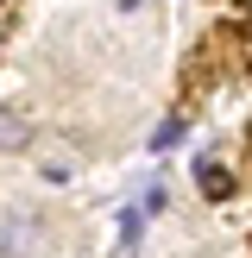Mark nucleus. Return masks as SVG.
Listing matches in <instances>:
<instances>
[{
  "mask_svg": "<svg viewBox=\"0 0 252 258\" xmlns=\"http://www.w3.org/2000/svg\"><path fill=\"white\" fill-rule=\"evenodd\" d=\"M32 145V120L19 107H0V151H25Z\"/></svg>",
  "mask_w": 252,
  "mask_h": 258,
  "instance_id": "obj_3",
  "label": "nucleus"
},
{
  "mask_svg": "<svg viewBox=\"0 0 252 258\" xmlns=\"http://www.w3.org/2000/svg\"><path fill=\"white\" fill-rule=\"evenodd\" d=\"M196 183H202L208 202H227V196H233V170H227L221 158H196Z\"/></svg>",
  "mask_w": 252,
  "mask_h": 258,
  "instance_id": "obj_2",
  "label": "nucleus"
},
{
  "mask_svg": "<svg viewBox=\"0 0 252 258\" xmlns=\"http://www.w3.org/2000/svg\"><path fill=\"white\" fill-rule=\"evenodd\" d=\"M145 221H151L145 208H120V246H126V252H139V239H145Z\"/></svg>",
  "mask_w": 252,
  "mask_h": 258,
  "instance_id": "obj_4",
  "label": "nucleus"
},
{
  "mask_svg": "<svg viewBox=\"0 0 252 258\" xmlns=\"http://www.w3.org/2000/svg\"><path fill=\"white\" fill-rule=\"evenodd\" d=\"M164 202H170V189H145V202H139V208H145V214H164Z\"/></svg>",
  "mask_w": 252,
  "mask_h": 258,
  "instance_id": "obj_6",
  "label": "nucleus"
},
{
  "mask_svg": "<svg viewBox=\"0 0 252 258\" xmlns=\"http://www.w3.org/2000/svg\"><path fill=\"white\" fill-rule=\"evenodd\" d=\"M183 133H189V120H183V113H170V120L151 133V151H176V145H183Z\"/></svg>",
  "mask_w": 252,
  "mask_h": 258,
  "instance_id": "obj_5",
  "label": "nucleus"
},
{
  "mask_svg": "<svg viewBox=\"0 0 252 258\" xmlns=\"http://www.w3.org/2000/svg\"><path fill=\"white\" fill-rule=\"evenodd\" d=\"M44 239H50V214L44 208H13L0 221V258H38Z\"/></svg>",
  "mask_w": 252,
  "mask_h": 258,
  "instance_id": "obj_1",
  "label": "nucleus"
}]
</instances>
